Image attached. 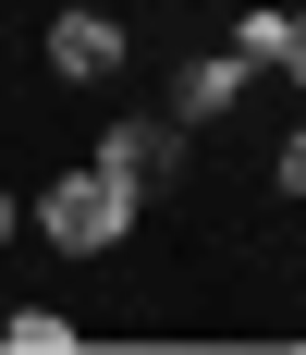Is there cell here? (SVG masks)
<instances>
[{"instance_id": "obj_6", "label": "cell", "mask_w": 306, "mask_h": 355, "mask_svg": "<svg viewBox=\"0 0 306 355\" xmlns=\"http://www.w3.org/2000/svg\"><path fill=\"white\" fill-rule=\"evenodd\" d=\"M282 37H294V12H245V25H233V62H245V73L282 62Z\"/></svg>"}, {"instance_id": "obj_7", "label": "cell", "mask_w": 306, "mask_h": 355, "mask_svg": "<svg viewBox=\"0 0 306 355\" xmlns=\"http://www.w3.org/2000/svg\"><path fill=\"white\" fill-rule=\"evenodd\" d=\"M270 184H282V196H294V209H306V123H294V135L270 147Z\"/></svg>"}, {"instance_id": "obj_5", "label": "cell", "mask_w": 306, "mask_h": 355, "mask_svg": "<svg viewBox=\"0 0 306 355\" xmlns=\"http://www.w3.org/2000/svg\"><path fill=\"white\" fill-rule=\"evenodd\" d=\"M0 343H12V355H62V343H74V319H49V306H12V319H0Z\"/></svg>"}, {"instance_id": "obj_2", "label": "cell", "mask_w": 306, "mask_h": 355, "mask_svg": "<svg viewBox=\"0 0 306 355\" xmlns=\"http://www.w3.org/2000/svg\"><path fill=\"white\" fill-rule=\"evenodd\" d=\"M49 73H62V86H110V73H123V25H110V12H62V25H49Z\"/></svg>"}, {"instance_id": "obj_8", "label": "cell", "mask_w": 306, "mask_h": 355, "mask_svg": "<svg viewBox=\"0 0 306 355\" xmlns=\"http://www.w3.org/2000/svg\"><path fill=\"white\" fill-rule=\"evenodd\" d=\"M282 73H294V86H306V12H294V37H282Z\"/></svg>"}, {"instance_id": "obj_10", "label": "cell", "mask_w": 306, "mask_h": 355, "mask_svg": "<svg viewBox=\"0 0 306 355\" xmlns=\"http://www.w3.org/2000/svg\"><path fill=\"white\" fill-rule=\"evenodd\" d=\"M0 319H12V306H0Z\"/></svg>"}, {"instance_id": "obj_4", "label": "cell", "mask_w": 306, "mask_h": 355, "mask_svg": "<svg viewBox=\"0 0 306 355\" xmlns=\"http://www.w3.org/2000/svg\"><path fill=\"white\" fill-rule=\"evenodd\" d=\"M99 159H123L135 184H160V172H184V123H171V110H160V123H110Z\"/></svg>"}, {"instance_id": "obj_1", "label": "cell", "mask_w": 306, "mask_h": 355, "mask_svg": "<svg viewBox=\"0 0 306 355\" xmlns=\"http://www.w3.org/2000/svg\"><path fill=\"white\" fill-rule=\"evenodd\" d=\"M135 196H147V184L123 172V159H74V172L37 196V233H49L62 257H110V245H123V220H135Z\"/></svg>"}, {"instance_id": "obj_3", "label": "cell", "mask_w": 306, "mask_h": 355, "mask_svg": "<svg viewBox=\"0 0 306 355\" xmlns=\"http://www.w3.org/2000/svg\"><path fill=\"white\" fill-rule=\"evenodd\" d=\"M233 98H245V62H233V49H221V62H184V73H171V123H184V135H196V123H221Z\"/></svg>"}, {"instance_id": "obj_9", "label": "cell", "mask_w": 306, "mask_h": 355, "mask_svg": "<svg viewBox=\"0 0 306 355\" xmlns=\"http://www.w3.org/2000/svg\"><path fill=\"white\" fill-rule=\"evenodd\" d=\"M0 233H12V196H0Z\"/></svg>"}]
</instances>
